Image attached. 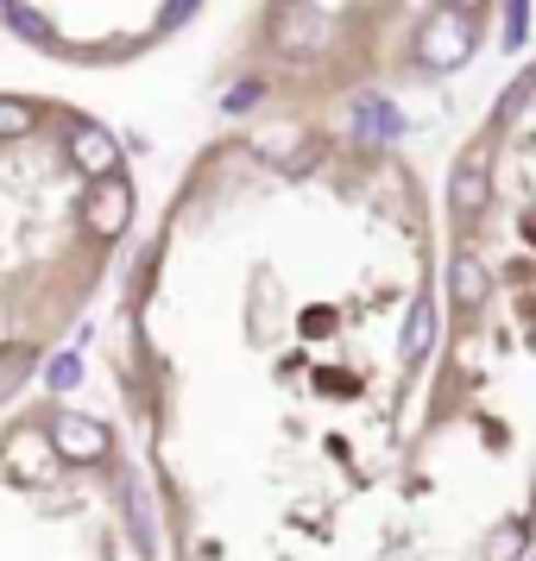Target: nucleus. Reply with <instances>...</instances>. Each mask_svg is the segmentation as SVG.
Instances as JSON below:
<instances>
[{
	"label": "nucleus",
	"instance_id": "1",
	"mask_svg": "<svg viewBox=\"0 0 536 561\" xmlns=\"http://www.w3.org/2000/svg\"><path fill=\"white\" fill-rule=\"evenodd\" d=\"M480 45V32H474V13L467 7H435L423 32H417V64L423 70H460L467 57Z\"/></svg>",
	"mask_w": 536,
	"mask_h": 561
},
{
	"label": "nucleus",
	"instance_id": "2",
	"mask_svg": "<svg viewBox=\"0 0 536 561\" xmlns=\"http://www.w3.org/2000/svg\"><path fill=\"white\" fill-rule=\"evenodd\" d=\"M272 45L284 57H316L329 45V20L309 7V0H278V13H272Z\"/></svg>",
	"mask_w": 536,
	"mask_h": 561
},
{
	"label": "nucleus",
	"instance_id": "3",
	"mask_svg": "<svg viewBox=\"0 0 536 561\" xmlns=\"http://www.w3.org/2000/svg\"><path fill=\"white\" fill-rule=\"evenodd\" d=\"M82 221H89V233H102V240H121L133 221V190L127 178L114 171V178H95V190H89V203H82Z\"/></svg>",
	"mask_w": 536,
	"mask_h": 561
},
{
	"label": "nucleus",
	"instance_id": "4",
	"mask_svg": "<svg viewBox=\"0 0 536 561\" xmlns=\"http://www.w3.org/2000/svg\"><path fill=\"white\" fill-rule=\"evenodd\" d=\"M486 146H474V152L455 164V183H448V215H455L460 228H474L486 215V203H492V183H486Z\"/></svg>",
	"mask_w": 536,
	"mask_h": 561
},
{
	"label": "nucleus",
	"instance_id": "5",
	"mask_svg": "<svg viewBox=\"0 0 536 561\" xmlns=\"http://www.w3.org/2000/svg\"><path fill=\"white\" fill-rule=\"evenodd\" d=\"M52 442L64 460H77V467H89V460L107 455V430L95 423V416H77V410H57L52 416Z\"/></svg>",
	"mask_w": 536,
	"mask_h": 561
},
{
	"label": "nucleus",
	"instance_id": "6",
	"mask_svg": "<svg viewBox=\"0 0 536 561\" xmlns=\"http://www.w3.org/2000/svg\"><path fill=\"white\" fill-rule=\"evenodd\" d=\"M57 442L52 435H13V442H7V480L13 485H45L52 480V467H57Z\"/></svg>",
	"mask_w": 536,
	"mask_h": 561
},
{
	"label": "nucleus",
	"instance_id": "7",
	"mask_svg": "<svg viewBox=\"0 0 536 561\" xmlns=\"http://www.w3.org/2000/svg\"><path fill=\"white\" fill-rule=\"evenodd\" d=\"M70 164L89 171V178H114V171H121V139L102 133V127H77L70 133Z\"/></svg>",
	"mask_w": 536,
	"mask_h": 561
},
{
	"label": "nucleus",
	"instance_id": "8",
	"mask_svg": "<svg viewBox=\"0 0 536 561\" xmlns=\"http://www.w3.org/2000/svg\"><path fill=\"white\" fill-rule=\"evenodd\" d=\"M354 139H366V146H391V139H404V114L385 102V95H360L354 102Z\"/></svg>",
	"mask_w": 536,
	"mask_h": 561
},
{
	"label": "nucleus",
	"instance_id": "9",
	"mask_svg": "<svg viewBox=\"0 0 536 561\" xmlns=\"http://www.w3.org/2000/svg\"><path fill=\"white\" fill-rule=\"evenodd\" d=\"M448 290H455L460 309H480L486 290H492V278H486V265L474 253H455V259H448Z\"/></svg>",
	"mask_w": 536,
	"mask_h": 561
},
{
	"label": "nucleus",
	"instance_id": "10",
	"mask_svg": "<svg viewBox=\"0 0 536 561\" xmlns=\"http://www.w3.org/2000/svg\"><path fill=\"white\" fill-rule=\"evenodd\" d=\"M430 347H435V304L417 297L410 304V322H404V359H423Z\"/></svg>",
	"mask_w": 536,
	"mask_h": 561
},
{
	"label": "nucleus",
	"instance_id": "11",
	"mask_svg": "<svg viewBox=\"0 0 536 561\" xmlns=\"http://www.w3.org/2000/svg\"><path fill=\"white\" fill-rule=\"evenodd\" d=\"M7 26L20 32V38H32V45H45V38H52V26H45V20L32 13L26 0H7Z\"/></svg>",
	"mask_w": 536,
	"mask_h": 561
},
{
	"label": "nucleus",
	"instance_id": "12",
	"mask_svg": "<svg viewBox=\"0 0 536 561\" xmlns=\"http://www.w3.org/2000/svg\"><path fill=\"white\" fill-rule=\"evenodd\" d=\"M32 121H38V107L32 102H0V139H26Z\"/></svg>",
	"mask_w": 536,
	"mask_h": 561
},
{
	"label": "nucleus",
	"instance_id": "13",
	"mask_svg": "<svg viewBox=\"0 0 536 561\" xmlns=\"http://www.w3.org/2000/svg\"><path fill=\"white\" fill-rule=\"evenodd\" d=\"M531 89H536V77H517L505 89V95H499V107H492V121H517V107L531 102Z\"/></svg>",
	"mask_w": 536,
	"mask_h": 561
},
{
	"label": "nucleus",
	"instance_id": "14",
	"mask_svg": "<svg viewBox=\"0 0 536 561\" xmlns=\"http://www.w3.org/2000/svg\"><path fill=\"white\" fill-rule=\"evenodd\" d=\"M127 517H133L139 549H152V517H146V492H139V485H127Z\"/></svg>",
	"mask_w": 536,
	"mask_h": 561
},
{
	"label": "nucleus",
	"instance_id": "15",
	"mask_svg": "<svg viewBox=\"0 0 536 561\" xmlns=\"http://www.w3.org/2000/svg\"><path fill=\"white\" fill-rule=\"evenodd\" d=\"M524 26H531V0H505V51L524 45Z\"/></svg>",
	"mask_w": 536,
	"mask_h": 561
},
{
	"label": "nucleus",
	"instance_id": "16",
	"mask_svg": "<svg viewBox=\"0 0 536 561\" xmlns=\"http://www.w3.org/2000/svg\"><path fill=\"white\" fill-rule=\"evenodd\" d=\"M77 379H82V359L77 354H57L52 366H45V385H57V391H70Z\"/></svg>",
	"mask_w": 536,
	"mask_h": 561
},
{
	"label": "nucleus",
	"instance_id": "17",
	"mask_svg": "<svg viewBox=\"0 0 536 561\" xmlns=\"http://www.w3.org/2000/svg\"><path fill=\"white\" fill-rule=\"evenodd\" d=\"M259 95H265V82H233L228 95H221V107L228 114H247V107H259Z\"/></svg>",
	"mask_w": 536,
	"mask_h": 561
},
{
	"label": "nucleus",
	"instance_id": "18",
	"mask_svg": "<svg viewBox=\"0 0 536 561\" xmlns=\"http://www.w3.org/2000/svg\"><path fill=\"white\" fill-rule=\"evenodd\" d=\"M517 556H524V524H505L492 536V561H517Z\"/></svg>",
	"mask_w": 536,
	"mask_h": 561
},
{
	"label": "nucleus",
	"instance_id": "19",
	"mask_svg": "<svg viewBox=\"0 0 536 561\" xmlns=\"http://www.w3.org/2000/svg\"><path fill=\"white\" fill-rule=\"evenodd\" d=\"M196 7H203V0H171V7H164V13H158V32H178L183 20H190V13H196Z\"/></svg>",
	"mask_w": 536,
	"mask_h": 561
},
{
	"label": "nucleus",
	"instance_id": "20",
	"mask_svg": "<svg viewBox=\"0 0 536 561\" xmlns=\"http://www.w3.org/2000/svg\"><path fill=\"white\" fill-rule=\"evenodd\" d=\"M20 379H26V354H13V359H7V379H0V385L13 391V385H20Z\"/></svg>",
	"mask_w": 536,
	"mask_h": 561
},
{
	"label": "nucleus",
	"instance_id": "21",
	"mask_svg": "<svg viewBox=\"0 0 536 561\" xmlns=\"http://www.w3.org/2000/svg\"><path fill=\"white\" fill-rule=\"evenodd\" d=\"M442 7H467V13H480L486 0H442Z\"/></svg>",
	"mask_w": 536,
	"mask_h": 561
}]
</instances>
